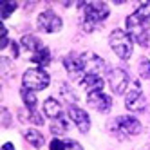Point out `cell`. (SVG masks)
<instances>
[{"label":"cell","instance_id":"28","mask_svg":"<svg viewBox=\"0 0 150 150\" xmlns=\"http://www.w3.org/2000/svg\"><path fill=\"white\" fill-rule=\"evenodd\" d=\"M18 52H20L18 44H16V42H11V56L13 58H18Z\"/></svg>","mask_w":150,"mask_h":150},{"label":"cell","instance_id":"16","mask_svg":"<svg viewBox=\"0 0 150 150\" xmlns=\"http://www.w3.org/2000/svg\"><path fill=\"white\" fill-rule=\"evenodd\" d=\"M60 112H62V107H60V103L54 98H47L44 101V114L45 116L56 120V117H60Z\"/></svg>","mask_w":150,"mask_h":150},{"label":"cell","instance_id":"12","mask_svg":"<svg viewBox=\"0 0 150 150\" xmlns=\"http://www.w3.org/2000/svg\"><path fill=\"white\" fill-rule=\"evenodd\" d=\"M69 117H71V121L78 127V130L80 132H89V128H91V120H89V116L85 110H81L80 107H71L69 109Z\"/></svg>","mask_w":150,"mask_h":150},{"label":"cell","instance_id":"1","mask_svg":"<svg viewBox=\"0 0 150 150\" xmlns=\"http://www.w3.org/2000/svg\"><path fill=\"white\" fill-rule=\"evenodd\" d=\"M83 13H81V25L83 31H94V27L100 22L109 16V6L105 2H89V4H81Z\"/></svg>","mask_w":150,"mask_h":150},{"label":"cell","instance_id":"22","mask_svg":"<svg viewBox=\"0 0 150 150\" xmlns=\"http://www.w3.org/2000/svg\"><path fill=\"white\" fill-rule=\"evenodd\" d=\"M136 15L141 18V20H145V22H148V20H150V2H143L141 6L137 7Z\"/></svg>","mask_w":150,"mask_h":150},{"label":"cell","instance_id":"8","mask_svg":"<svg viewBox=\"0 0 150 150\" xmlns=\"http://www.w3.org/2000/svg\"><path fill=\"white\" fill-rule=\"evenodd\" d=\"M80 60L83 63L85 74H98V76H101L100 72H103V69H105V62L98 54H94V52H83L80 56Z\"/></svg>","mask_w":150,"mask_h":150},{"label":"cell","instance_id":"2","mask_svg":"<svg viewBox=\"0 0 150 150\" xmlns=\"http://www.w3.org/2000/svg\"><path fill=\"white\" fill-rule=\"evenodd\" d=\"M109 44L112 47V51L116 52L121 60H127L132 56V51H134V40L132 36L123 29H116L110 33L109 36Z\"/></svg>","mask_w":150,"mask_h":150},{"label":"cell","instance_id":"14","mask_svg":"<svg viewBox=\"0 0 150 150\" xmlns=\"http://www.w3.org/2000/svg\"><path fill=\"white\" fill-rule=\"evenodd\" d=\"M49 148L51 150H83L81 145L78 141H72V139H69V141H63V139H52Z\"/></svg>","mask_w":150,"mask_h":150},{"label":"cell","instance_id":"7","mask_svg":"<svg viewBox=\"0 0 150 150\" xmlns=\"http://www.w3.org/2000/svg\"><path fill=\"white\" fill-rule=\"evenodd\" d=\"M128 74L123 71V69H112L109 72V85L112 92L117 96V94H123L127 89H128Z\"/></svg>","mask_w":150,"mask_h":150},{"label":"cell","instance_id":"18","mask_svg":"<svg viewBox=\"0 0 150 150\" xmlns=\"http://www.w3.org/2000/svg\"><path fill=\"white\" fill-rule=\"evenodd\" d=\"M31 60H33V63H36V65H40V67H45L51 62V52H49L47 47H42L38 52H35Z\"/></svg>","mask_w":150,"mask_h":150},{"label":"cell","instance_id":"24","mask_svg":"<svg viewBox=\"0 0 150 150\" xmlns=\"http://www.w3.org/2000/svg\"><path fill=\"white\" fill-rule=\"evenodd\" d=\"M62 96H63V98H65L69 103H74V101H76V94H74V91H69V85H65V83L62 85Z\"/></svg>","mask_w":150,"mask_h":150},{"label":"cell","instance_id":"20","mask_svg":"<svg viewBox=\"0 0 150 150\" xmlns=\"http://www.w3.org/2000/svg\"><path fill=\"white\" fill-rule=\"evenodd\" d=\"M51 132L52 134H63V132H67V121L63 120V117H56V120H52L51 123Z\"/></svg>","mask_w":150,"mask_h":150},{"label":"cell","instance_id":"9","mask_svg":"<svg viewBox=\"0 0 150 150\" xmlns=\"http://www.w3.org/2000/svg\"><path fill=\"white\" fill-rule=\"evenodd\" d=\"M116 128H117V132H121L125 136H137L139 132L143 130L141 123H139L136 117H132V116L117 117V120H116Z\"/></svg>","mask_w":150,"mask_h":150},{"label":"cell","instance_id":"23","mask_svg":"<svg viewBox=\"0 0 150 150\" xmlns=\"http://www.w3.org/2000/svg\"><path fill=\"white\" fill-rule=\"evenodd\" d=\"M139 74H141L143 78H150V60L148 58H143L139 62Z\"/></svg>","mask_w":150,"mask_h":150},{"label":"cell","instance_id":"11","mask_svg":"<svg viewBox=\"0 0 150 150\" xmlns=\"http://www.w3.org/2000/svg\"><path fill=\"white\" fill-rule=\"evenodd\" d=\"M87 103L96 109L98 112H109L110 107H112V100L110 96H107L105 92H92L87 96Z\"/></svg>","mask_w":150,"mask_h":150},{"label":"cell","instance_id":"29","mask_svg":"<svg viewBox=\"0 0 150 150\" xmlns=\"http://www.w3.org/2000/svg\"><path fill=\"white\" fill-rule=\"evenodd\" d=\"M0 150H15V145L13 143H4Z\"/></svg>","mask_w":150,"mask_h":150},{"label":"cell","instance_id":"5","mask_svg":"<svg viewBox=\"0 0 150 150\" xmlns=\"http://www.w3.org/2000/svg\"><path fill=\"white\" fill-rule=\"evenodd\" d=\"M132 87L127 89V96H125V107L132 112H139L145 109V96L141 92V87H139L137 81L130 83Z\"/></svg>","mask_w":150,"mask_h":150},{"label":"cell","instance_id":"6","mask_svg":"<svg viewBox=\"0 0 150 150\" xmlns=\"http://www.w3.org/2000/svg\"><path fill=\"white\" fill-rule=\"evenodd\" d=\"M62 25H63L62 18L54 11H51V9L38 15V27L42 31H45V33H56V31L62 29Z\"/></svg>","mask_w":150,"mask_h":150},{"label":"cell","instance_id":"3","mask_svg":"<svg viewBox=\"0 0 150 150\" xmlns=\"http://www.w3.org/2000/svg\"><path fill=\"white\" fill-rule=\"evenodd\" d=\"M125 24H127V33L132 36V40H136L137 44H141L145 45L148 38H150V27H148V22H145V20H141L136 13L130 15L127 20H125Z\"/></svg>","mask_w":150,"mask_h":150},{"label":"cell","instance_id":"21","mask_svg":"<svg viewBox=\"0 0 150 150\" xmlns=\"http://www.w3.org/2000/svg\"><path fill=\"white\" fill-rule=\"evenodd\" d=\"M16 9V2H11V0H7V2H0V15H2V18H9V15H11L13 11Z\"/></svg>","mask_w":150,"mask_h":150},{"label":"cell","instance_id":"25","mask_svg":"<svg viewBox=\"0 0 150 150\" xmlns=\"http://www.w3.org/2000/svg\"><path fill=\"white\" fill-rule=\"evenodd\" d=\"M9 44H11V42H9V38H7V29L6 27H2V40H0V49H6Z\"/></svg>","mask_w":150,"mask_h":150},{"label":"cell","instance_id":"27","mask_svg":"<svg viewBox=\"0 0 150 150\" xmlns=\"http://www.w3.org/2000/svg\"><path fill=\"white\" fill-rule=\"evenodd\" d=\"M9 120H11V117H9V110L7 109H2V125L4 127H9Z\"/></svg>","mask_w":150,"mask_h":150},{"label":"cell","instance_id":"4","mask_svg":"<svg viewBox=\"0 0 150 150\" xmlns=\"http://www.w3.org/2000/svg\"><path fill=\"white\" fill-rule=\"evenodd\" d=\"M22 83H24V89L36 92V91L47 89L51 83V78L44 69H27L22 76Z\"/></svg>","mask_w":150,"mask_h":150},{"label":"cell","instance_id":"17","mask_svg":"<svg viewBox=\"0 0 150 150\" xmlns=\"http://www.w3.org/2000/svg\"><path fill=\"white\" fill-rule=\"evenodd\" d=\"M24 137L29 141V145H33L36 148L44 146V134H42L40 130H35V128H27V130H24Z\"/></svg>","mask_w":150,"mask_h":150},{"label":"cell","instance_id":"15","mask_svg":"<svg viewBox=\"0 0 150 150\" xmlns=\"http://www.w3.org/2000/svg\"><path fill=\"white\" fill-rule=\"evenodd\" d=\"M20 44H22V47H24L25 51H29L31 54H35V52H38L42 47H44V45H42V42H40L35 35H25Z\"/></svg>","mask_w":150,"mask_h":150},{"label":"cell","instance_id":"26","mask_svg":"<svg viewBox=\"0 0 150 150\" xmlns=\"http://www.w3.org/2000/svg\"><path fill=\"white\" fill-rule=\"evenodd\" d=\"M29 120L33 121V123H36V125H44V117H42V114H38L36 110H35V112H31Z\"/></svg>","mask_w":150,"mask_h":150},{"label":"cell","instance_id":"10","mask_svg":"<svg viewBox=\"0 0 150 150\" xmlns=\"http://www.w3.org/2000/svg\"><path fill=\"white\" fill-rule=\"evenodd\" d=\"M63 65H65V71L69 72V76L72 78V80H83L85 78V69H83V63H81V60L78 58V56H72V54H69V56H65L63 58Z\"/></svg>","mask_w":150,"mask_h":150},{"label":"cell","instance_id":"19","mask_svg":"<svg viewBox=\"0 0 150 150\" xmlns=\"http://www.w3.org/2000/svg\"><path fill=\"white\" fill-rule=\"evenodd\" d=\"M20 94H22V100H24V103H25V107L31 110V112H35L36 110V96H35V92L33 91H29V89H22L20 91Z\"/></svg>","mask_w":150,"mask_h":150},{"label":"cell","instance_id":"13","mask_svg":"<svg viewBox=\"0 0 150 150\" xmlns=\"http://www.w3.org/2000/svg\"><path fill=\"white\" fill-rule=\"evenodd\" d=\"M85 91H87L89 94L92 92H103V78L98 76V74H85V78L81 80Z\"/></svg>","mask_w":150,"mask_h":150}]
</instances>
